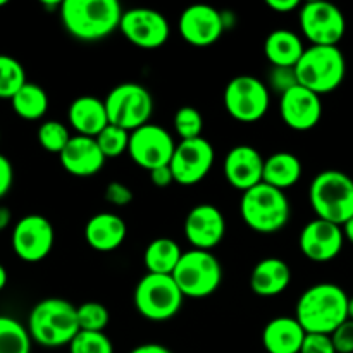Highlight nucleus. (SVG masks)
Here are the masks:
<instances>
[{
  "mask_svg": "<svg viewBox=\"0 0 353 353\" xmlns=\"http://www.w3.org/2000/svg\"><path fill=\"white\" fill-rule=\"evenodd\" d=\"M348 299L343 288L319 283L302 293L296 302L295 319L307 334H333L348 321Z\"/></svg>",
  "mask_w": 353,
  "mask_h": 353,
  "instance_id": "obj_1",
  "label": "nucleus"
},
{
  "mask_svg": "<svg viewBox=\"0 0 353 353\" xmlns=\"http://www.w3.org/2000/svg\"><path fill=\"white\" fill-rule=\"evenodd\" d=\"M124 10L116 0H64L59 16L65 31L81 41H99L119 30Z\"/></svg>",
  "mask_w": 353,
  "mask_h": 353,
  "instance_id": "obj_2",
  "label": "nucleus"
},
{
  "mask_svg": "<svg viewBox=\"0 0 353 353\" xmlns=\"http://www.w3.org/2000/svg\"><path fill=\"white\" fill-rule=\"evenodd\" d=\"M31 340L45 348L65 347L79 333L78 310L62 299H45L31 309L28 317Z\"/></svg>",
  "mask_w": 353,
  "mask_h": 353,
  "instance_id": "obj_3",
  "label": "nucleus"
},
{
  "mask_svg": "<svg viewBox=\"0 0 353 353\" xmlns=\"http://www.w3.org/2000/svg\"><path fill=\"white\" fill-rule=\"evenodd\" d=\"M309 202L317 219L343 226L353 217V179L336 169L319 172L310 183Z\"/></svg>",
  "mask_w": 353,
  "mask_h": 353,
  "instance_id": "obj_4",
  "label": "nucleus"
},
{
  "mask_svg": "<svg viewBox=\"0 0 353 353\" xmlns=\"http://www.w3.org/2000/svg\"><path fill=\"white\" fill-rule=\"evenodd\" d=\"M240 214L243 223L255 233L272 234L288 224L292 207L285 192L261 183L241 195Z\"/></svg>",
  "mask_w": 353,
  "mask_h": 353,
  "instance_id": "obj_5",
  "label": "nucleus"
},
{
  "mask_svg": "<svg viewBox=\"0 0 353 353\" xmlns=\"http://www.w3.org/2000/svg\"><path fill=\"white\" fill-rule=\"evenodd\" d=\"M299 85L317 95H326L340 88L347 74V61L340 47L310 45L295 65Z\"/></svg>",
  "mask_w": 353,
  "mask_h": 353,
  "instance_id": "obj_6",
  "label": "nucleus"
},
{
  "mask_svg": "<svg viewBox=\"0 0 353 353\" xmlns=\"http://www.w3.org/2000/svg\"><path fill=\"white\" fill-rule=\"evenodd\" d=\"M172 278L185 299H205L219 290L223 281V265L212 252L192 248L190 252H183Z\"/></svg>",
  "mask_w": 353,
  "mask_h": 353,
  "instance_id": "obj_7",
  "label": "nucleus"
},
{
  "mask_svg": "<svg viewBox=\"0 0 353 353\" xmlns=\"http://www.w3.org/2000/svg\"><path fill=\"white\" fill-rule=\"evenodd\" d=\"M134 307L148 321H169L181 310L185 295L172 276L147 274L134 288Z\"/></svg>",
  "mask_w": 353,
  "mask_h": 353,
  "instance_id": "obj_8",
  "label": "nucleus"
},
{
  "mask_svg": "<svg viewBox=\"0 0 353 353\" xmlns=\"http://www.w3.org/2000/svg\"><path fill=\"white\" fill-rule=\"evenodd\" d=\"M109 124L133 133L138 128L150 123L154 112V99L145 86L138 83H121L105 97Z\"/></svg>",
  "mask_w": 353,
  "mask_h": 353,
  "instance_id": "obj_9",
  "label": "nucleus"
},
{
  "mask_svg": "<svg viewBox=\"0 0 353 353\" xmlns=\"http://www.w3.org/2000/svg\"><path fill=\"white\" fill-rule=\"evenodd\" d=\"M269 105L271 93L268 85L255 76H236L224 90L226 112L240 123H257L268 114Z\"/></svg>",
  "mask_w": 353,
  "mask_h": 353,
  "instance_id": "obj_10",
  "label": "nucleus"
},
{
  "mask_svg": "<svg viewBox=\"0 0 353 353\" xmlns=\"http://www.w3.org/2000/svg\"><path fill=\"white\" fill-rule=\"evenodd\" d=\"M299 21L302 33L310 45L338 47L347 31L345 14L334 3L316 0L300 7Z\"/></svg>",
  "mask_w": 353,
  "mask_h": 353,
  "instance_id": "obj_11",
  "label": "nucleus"
},
{
  "mask_svg": "<svg viewBox=\"0 0 353 353\" xmlns=\"http://www.w3.org/2000/svg\"><path fill=\"white\" fill-rule=\"evenodd\" d=\"M176 145L178 143L168 130L148 123L130 134L128 154L134 164L150 172L162 165L171 164Z\"/></svg>",
  "mask_w": 353,
  "mask_h": 353,
  "instance_id": "obj_12",
  "label": "nucleus"
},
{
  "mask_svg": "<svg viewBox=\"0 0 353 353\" xmlns=\"http://www.w3.org/2000/svg\"><path fill=\"white\" fill-rule=\"evenodd\" d=\"M119 31L131 45L143 50L161 48L171 37V26L164 14L148 7L124 10Z\"/></svg>",
  "mask_w": 353,
  "mask_h": 353,
  "instance_id": "obj_13",
  "label": "nucleus"
},
{
  "mask_svg": "<svg viewBox=\"0 0 353 353\" xmlns=\"http://www.w3.org/2000/svg\"><path fill=\"white\" fill-rule=\"evenodd\" d=\"M216 161V152L203 137L195 140H183L176 145L171 159L174 181L183 186H192L205 179Z\"/></svg>",
  "mask_w": 353,
  "mask_h": 353,
  "instance_id": "obj_14",
  "label": "nucleus"
},
{
  "mask_svg": "<svg viewBox=\"0 0 353 353\" xmlns=\"http://www.w3.org/2000/svg\"><path fill=\"white\" fill-rule=\"evenodd\" d=\"M55 231L50 221L38 214H30L17 221L12 231V250L21 261L40 262L54 248Z\"/></svg>",
  "mask_w": 353,
  "mask_h": 353,
  "instance_id": "obj_15",
  "label": "nucleus"
},
{
  "mask_svg": "<svg viewBox=\"0 0 353 353\" xmlns=\"http://www.w3.org/2000/svg\"><path fill=\"white\" fill-rule=\"evenodd\" d=\"M178 28L183 40L193 47H210L226 31L223 10L205 3L186 7L179 16Z\"/></svg>",
  "mask_w": 353,
  "mask_h": 353,
  "instance_id": "obj_16",
  "label": "nucleus"
},
{
  "mask_svg": "<svg viewBox=\"0 0 353 353\" xmlns=\"http://www.w3.org/2000/svg\"><path fill=\"white\" fill-rule=\"evenodd\" d=\"M183 231L188 243L195 250L210 252L223 241L226 234V221L216 205L200 203L188 212Z\"/></svg>",
  "mask_w": 353,
  "mask_h": 353,
  "instance_id": "obj_17",
  "label": "nucleus"
},
{
  "mask_svg": "<svg viewBox=\"0 0 353 353\" xmlns=\"http://www.w3.org/2000/svg\"><path fill=\"white\" fill-rule=\"evenodd\" d=\"M279 114L290 130L310 131L323 117V100L305 86L296 85L279 97Z\"/></svg>",
  "mask_w": 353,
  "mask_h": 353,
  "instance_id": "obj_18",
  "label": "nucleus"
},
{
  "mask_svg": "<svg viewBox=\"0 0 353 353\" xmlns=\"http://www.w3.org/2000/svg\"><path fill=\"white\" fill-rule=\"evenodd\" d=\"M343 228L317 217L303 226L299 238L300 250L312 262H330L336 259L343 248Z\"/></svg>",
  "mask_w": 353,
  "mask_h": 353,
  "instance_id": "obj_19",
  "label": "nucleus"
},
{
  "mask_svg": "<svg viewBox=\"0 0 353 353\" xmlns=\"http://www.w3.org/2000/svg\"><path fill=\"white\" fill-rule=\"evenodd\" d=\"M264 162L261 152L250 145H236L224 159V178L233 188L248 192L264 179Z\"/></svg>",
  "mask_w": 353,
  "mask_h": 353,
  "instance_id": "obj_20",
  "label": "nucleus"
},
{
  "mask_svg": "<svg viewBox=\"0 0 353 353\" xmlns=\"http://www.w3.org/2000/svg\"><path fill=\"white\" fill-rule=\"evenodd\" d=\"M61 165L72 176L88 178L97 174L103 168L107 159L103 157L95 138L74 134L65 145L64 150L59 154Z\"/></svg>",
  "mask_w": 353,
  "mask_h": 353,
  "instance_id": "obj_21",
  "label": "nucleus"
},
{
  "mask_svg": "<svg viewBox=\"0 0 353 353\" xmlns=\"http://www.w3.org/2000/svg\"><path fill=\"white\" fill-rule=\"evenodd\" d=\"M128 234L126 223L123 217L112 212H100L90 217L85 226V240L93 250L114 252L124 243Z\"/></svg>",
  "mask_w": 353,
  "mask_h": 353,
  "instance_id": "obj_22",
  "label": "nucleus"
},
{
  "mask_svg": "<svg viewBox=\"0 0 353 353\" xmlns=\"http://www.w3.org/2000/svg\"><path fill=\"white\" fill-rule=\"evenodd\" d=\"M68 119L72 130L81 137L97 138L103 128L109 126L105 102L92 95H83L72 100L68 110Z\"/></svg>",
  "mask_w": 353,
  "mask_h": 353,
  "instance_id": "obj_23",
  "label": "nucleus"
},
{
  "mask_svg": "<svg viewBox=\"0 0 353 353\" xmlns=\"http://www.w3.org/2000/svg\"><path fill=\"white\" fill-rule=\"evenodd\" d=\"M305 331L295 317H276L262 331V345L268 353H300Z\"/></svg>",
  "mask_w": 353,
  "mask_h": 353,
  "instance_id": "obj_24",
  "label": "nucleus"
},
{
  "mask_svg": "<svg viewBox=\"0 0 353 353\" xmlns=\"http://www.w3.org/2000/svg\"><path fill=\"white\" fill-rule=\"evenodd\" d=\"M292 283V269L283 259H262L250 276V288L259 296H276Z\"/></svg>",
  "mask_w": 353,
  "mask_h": 353,
  "instance_id": "obj_25",
  "label": "nucleus"
},
{
  "mask_svg": "<svg viewBox=\"0 0 353 353\" xmlns=\"http://www.w3.org/2000/svg\"><path fill=\"white\" fill-rule=\"evenodd\" d=\"M303 52L302 38L290 30H274L264 41L265 59L272 68H295Z\"/></svg>",
  "mask_w": 353,
  "mask_h": 353,
  "instance_id": "obj_26",
  "label": "nucleus"
},
{
  "mask_svg": "<svg viewBox=\"0 0 353 353\" xmlns=\"http://www.w3.org/2000/svg\"><path fill=\"white\" fill-rule=\"evenodd\" d=\"M303 172V165L300 159L292 152H276L269 155L264 162V179L262 183L274 186L285 192L300 181Z\"/></svg>",
  "mask_w": 353,
  "mask_h": 353,
  "instance_id": "obj_27",
  "label": "nucleus"
},
{
  "mask_svg": "<svg viewBox=\"0 0 353 353\" xmlns=\"http://www.w3.org/2000/svg\"><path fill=\"white\" fill-rule=\"evenodd\" d=\"M183 257V250L171 238H155L147 245L143 264L150 274L172 276Z\"/></svg>",
  "mask_w": 353,
  "mask_h": 353,
  "instance_id": "obj_28",
  "label": "nucleus"
},
{
  "mask_svg": "<svg viewBox=\"0 0 353 353\" xmlns=\"http://www.w3.org/2000/svg\"><path fill=\"white\" fill-rule=\"evenodd\" d=\"M12 109L21 119L38 121L47 114L48 97L41 86L34 83H26L10 100Z\"/></svg>",
  "mask_w": 353,
  "mask_h": 353,
  "instance_id": "obj_29",
  "label": "nucleus"
},
{
  "mask_svg": "<svg viewBox=\"0 0 353 353\" xmlns=\"http://www.w3.org/2000/svg\"><path fill=\"white\" fill-rule=\"evenodd\" d=\"M28 327L10 316H0V353H31Z\"/></svg>",
  "mask_w": 353,
  "mask_h": 353,
  "instance_id": "obj_30",
  "label": "nucleus"
},
{
  "mask_svg": "<svg viewBox=\"0 0 353 353\" xmlns=\"http://www.w3.org/2000/svg\"><path fill=\"white\" fill-rule=\"evenodd\" d=\"M26 83L23 64L12 55L0 54V99L12 100Z\"/></svg>",
  "mask_w": 353,
  "mask_h": 353,
  "instance_id": "obj_31",
  "label": "nucleus"
},
{
  "mask_svg": "<svg viewBox=\"0 0 353 353\" xmlns=\"http://www.w3.org/2000/svg\"><path fill=\"white\" fill-rule=\"evenodd\" d=\"M71 138L68 126L62 124L61 121H45L38 128V143L50 154H61Z\"/></svg>",
  "mask_w": 353,
  "mask_h": 353,
  "instance_id": "obj_32",
  "label": "nucleus"
},
{
  "mask_svg": "<svg viewBox=\"0 0 353 353\" xmlns=\"http://www.w3.org/2000/svg\"><path fill=\"white\" fill-rule=\"evenodd\" d=\"M130 131L114 126V124H109V126H105L100 131V134L95 140L99 143L100 150H102L103 157L116 159L121 157L124 152H128V147H130Z\"/></svg>",
  "mask_w": 353,
  "mask_h": 353,
  "instance_id": "obj_33",
  "label": "nucleus"
},
{
  "mask_svg": "<svg viewBox=\"0 0 353 353\" xmlns=\"http://www.w3.org/2000/svg\"><path fill=\"white\" fill-rule=\"evenodd\" d=\"M78 310V324L79 331H95V333H103L110 321V312L103 303L100 302H85Z\"/></svg>",
  "mask_w": 353,
  "mask_h": 353,
  "instance_id": "obj_34",
  "label": "nucleus"
},
{
  "mask_svg": "<svg viewBox=\"0 0 353 353\" xmlns=\"http://www.w3.org/2000/svg\"><path fill=\"white\" fill-rule=\"evenodd\" d=\"M174 131L179 137V141L195 140L202 137L203 117L200 110L190 105L178 109L174 116Z\"/></svg>",
  "mask_w": 353,
  "mask_h": 353,
  "instance_id": "obj_35",
  "label": "nucleus"
},
{
  "mask_svg": "<svg viewBox=\"0 0 353 353\" xmlns=\"http://www.w3.org/2000/svg\"><path fill=\"white\" fill-rule=\"evenodd\" d=\"M69 353H114V345L105 333L79 331L69 343Z\"/></svg>",
  "mask_w": 353,
  "mask_h": 353,
  "instance_id": "obj_36",
  "label": "nucleus"
},
{
  "mask_svg": "<svg viewBox=\"0 0 353 353\" xmlns=\"http://www.w3.org/2000/svg\"><path fill=\"white\" fill-rule=\"evenodd\" d=\"M269 83L279 95L292 90L293 86L299 85V78H296L295 68H271L269 72Z\"/></svg>",
  "mask_w": 353,
  "mask_h": 353,
  "instance_id": "obj_37",
  "label": "nucleus"
},
{
  "mask_svg": "<svg viewBox=\"0 0 353 353\" xmlns=\"http://www.w3.org/2000/svg\"><path fill=\"white\" fill-rule=\"evenodd\" d=\"M105 200L110 205L116 207H126L133 202V192H131L130 186H126L124 183L112 181L105 186Z\"/></svg>",
  "mask_w": 353,
  "mask_h": 353,
  "instance_id": "obj_38",
  "label": "nucleus"
},
{
  "mask_svg": "<svg viewBox=\"0 0 353 353\" xmlns=\"http://www.w3.org/2000/svg\"><path fill=\"white\" fill-rule=\"evenodd\" d=\"M331 340H333L336 353H353V321H345V323L331 334Z\"/></svg>",
  "mask_w": 353,
  "mask_h": 353,
  "instance_id": "obj_39",
  "label": "nucleus"
},
{
  "mask_svg": "<svg viewBox=\"0 0 353 353\" xmlns=\"http://www.w3.org/2000/svg\"><path fill=\"white\" fill-rule=\"evenodd\" d=\"M300 353H336L330 334H305Z\"/></svg>",
  "mask_w": 353,
  "mask_h": 353,
  "instance_id": "obj_40",
  "label": "nucleus"
},
{
  "mask_svg": "<svg viewBox=\"0 0 353 353\" xmlns=\"http://www.w3.org/2000/svg\"><path fill=\"white\" fill-rule=\"evenodd\" d=\"M14 181V169L12 164H10L9 159L6 155L0 154V199L9 193V190L12 188Z\"/></svg>",
  "mask_w": 353,
  "mask_h": 353,
  "instance_id": "obj_41",
  "label": "nucleus"
},
{
  "mask_svg": "<svg viewBox=\"0 0 353 353\" xmlns=\"http://www.w3.org/2000/svg\"><path fill=\"white\" fill-rule=\"evenodd\" d=\"M150 179L155 186H159V188H168L171 183H176L171 165H162V168L150 171Z\"/></svg>",
  "mask_w": 353,
  "mask_h": 353,
  "instance_id": "obj_42",
  "label": "nucleus"
},
{
  "mask_svg": "<svg viewBox=\"0 0 353 353\" xmlns=\"http://www.w3.org/2000/svg\"><path fill=\"white\" fill-rule=\"evenodd\" d=\"M268 7L271 10H274V12L288 14V12H293V10L300 9L302 3H300L299 0H268Z\"/></svg>",
  "mask_w": 353,
  "mask_h": 353,
  "instance_id": "obj_43",
  "label": "nucleus"
},
{
  "mask_svg": "<svg viewBox=\"0 0 353 353\" xmlns=\"http://www.w3.org/2000/svg\"><path fill=\"white\" fill-rule=\"evenodd\" d=\"M130 353H172L168 347L159 343H143L140 347L133 348Z\"/></svg>",
  "mask_w": 353,
  "mask_h": 353,
  "instance_id": "obj_44",
  "label": "nucleus"
},
{
  "mask_svg": "<svg viewBox=\"0 0 353 353\" xmlns=\"http://www.w3.org/2000/svg\"><path fill=\"white\" fill-rule=\"evenodd\" d=\"M10 221H12V214H10V210L7 209V207H0V231L6 230V228L10 224Z\"/></svg>",
  "mask_w": 353,
  "mask_h": 353,
  "instance_id": "obj_45",
  "label": "nucleus"
},
{
  "mask_svg": "<svg viewBox=\"0 0 353 353\" xmlns=\"http://www.w3.org/2000/svg\"><path fill=\"white\" fill-rule=\"evenodd\" d=\"M341 228H343L345 240H348L353 245V217H352L350 221H348V223H345Z\"/></svg>",
  "mask_w": 353,
  "mask_h": 353,
  "instance_id": "obj_46",
  "label": "nucleus"
},
{
  "mask_svg": "<svg viewBox=\"0 0 353 353\" xmlns=\"http://www.w3.org/2000/svg\"><path fill=\"white\" fill-rule=\"evenodd\" d=\"M6 285H7V271H6V268L0 264V292L6 288Z\"/></svg>",
  "mask_w": 353,
  "mask_h": 353,
  "instance_id": "obj_47",
  "label": "nucleus"
},
{
  "mask_svg": "<svg viewBox=\"0 0 353 353\" xmlns=\"http://www.w3.org/2000/svg\"><path fill=\"white\" fill-rule=\"evenodd\" d=\"M348 319L353 321V296L348 299Z\"/></svg>",
  "mask_w": 353,
  "mask_h": 353,
  "instance_id": "obj_48",
  "label": "nucleus"
},
{
  "mask_svg": "<svg viewBox=\"0 0 353 353\" xmlns=\"http://www.w3.org/2000/svg\"><path fill=\"white\" fill-rule=\"evenodd\" d=\"M3 6H7V0H0V7H3Z\"/></svg>",
  "mask_w": 353,
  "mask_h": 353,
  "instance_id": "obj_49",
  "label": "nucleus"
}]
</instances>
